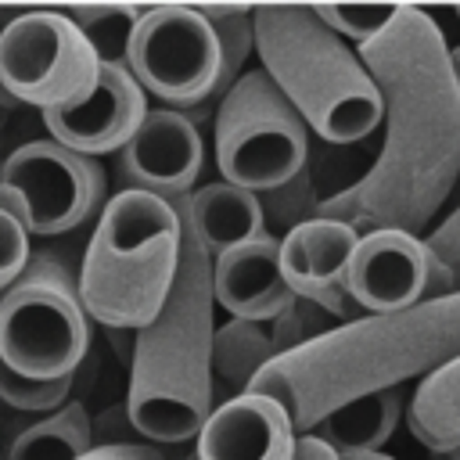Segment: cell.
I'll use <instances>...</instances> for the list:
<instances>
[{"mask_svg": "<svg viewBox=\"0 0 460 460\" xmlns=\"http://www.w3.org/2000/svg\"><path fill=\"white\" fill-rule=\"evenodd\" d=\"M338 320L331 313H323L320 305L313 302H302V298H291V305L284 313H277L270 320V341H273V352L277 356H288V352H298L305 345H313L316 338H323L327 331H334Z\"/></svg>", "mask_w": 460, "mask_h": 460, "instance_id": "obj_25", "label": "cell"}, {"mask_svg": "<svg viewBox=\"0 0 460 460\" xmlns=\"http://www.w3.org/2000/svg\"><path fill=\"white\" fill-rule=\"evenodd\" d=\"M147 115V97L137 86V79L129 75L126 65H101L97 86L90 90L86 101L61 108V111H47L43 126L50 133V140H58L61 147L97 158V155H119L126 147V140L137 133V126Z\"/></svg>", "mask_w": 460, "mask_h": 460, "instance_id": "obj_13", "label": "cell"}, {"mask_svg": "<svg viewBox=\"0 0 460 460\" xmlns=\"http://www.w3.org/2000/svg\"><path fill=\"white\" fill-rule=\"evenodd\" d=\"M313 11L345 43L352 40L356 47H363V43L377 40L392 25V18H395L399 7H385V4H320Z\"/></svg>", "mask_w": 460, "mask_h": 460, "instance_id": "obj_26", "label": "cell"}, {"mask_svg": "<svg viewBox=\"0 0 460 460\" xmlns=\"http://www.w3.org/2000/svg\"><path fill=\"white\" fill-rule=\"evenodd\" d=\"M180 216L144 190H119L104 201L75 277L86 320L108 331L147 327L180 270Z\"/></svg>", "mask_w": 460, "mask_h": 460, "instance_id": "obj_5", "label": "cell"}, {"mask_svg": "<svg viewBox=\"0 0 460 460\" xmlns=\"http://www.w3.org/2000/svg\"><path fill=\"white\" fill-rule=\"evenodd\" d=\"M298 431L288 413L255 392L212 406L198 431V460H291Z\"/></svg>", "mask_w": 460, "mask_h": 460, "instance_id": "obj_15", "label": "cell"}, {"mask_svg": "<svg viewBox=\"0 0 460 460\" xmlns=\"http://www.w3.org/2000/svg\"><path fill=\"white\" fill-rule=\"evenodd\" d=\"M180 216V270L162 313L133 331L126 417L151 442L198 438L212 413V338L216 295L212 255L194 237L180 198L169 201Z\"/></svg>", "mask_w": 460, "mask_h": 460, "instance_id": "obj_3", "label": "cell"}, {"mask_svg": "<svg viewBox=\"0 0 460 460\" xmlns=\"http://www.w3.org/2000/svg\"><path fill=\"white\" fill-rule=\"evenodd\" d=\"M420 241H424V248L453 273V288H456V295H460V205H456L438 226H431Z\"/></svg>", "mask_w": 460, "mask_h": 460, "instance_id": "obj_28", "label": "cell"}, {"mask_svg": "<svg viewBox=\"0 0 460 460\" xmlns=\"http://www.w3.org/2000/svg\"><path fill=\"white\" fill-rule=\"evenodd\" d=\"M449 65H453V75L460 79V47H449Z\"/></svg>", "mask_w": 460, "mask_h": 460, "instance_id": "obj_33", "label": "cell"}, {"mask_svg": "<svg viewBox=\"0 0 460 460\" xmlns=\"http://www.w3.org/2000/svg\"><path fill=\"white\" fill-rule=\"evenodd\" d=\"M406 428L438 456L460 446V356L417 381L406 399Z\"/></svg>", "mask_w": 460, "mask_h": 460, "instance_id": "obj_19", "label": "cell"}, {"mask_svg": "<svg viewBox=\"0 0 460 460\" xmlns=\"http://www.w3.org/2000/svg\"><path fill=\"white\" fill-rule=\"evenodd\" d=\"M359 234L338 219H309L280 237V273L295 298L320 305L338 323L359 320V305L349 298V259Z\"/></svg>", "mask_w": 460, "mask_h": 460, "instance_id": "obj_12", "label": "cell"}, {"mask_svg": "<svg viewBox=\"0 0 460 460\" xmlns=\"http://www.w3.org/2000/svg\"><path fill=\"white\" fill-rule=\"evenodd\" d=\"M212 295L230 320L270 323L291 305V291L280 273V237H255L212 259Z\"/></svg>", "mask_w": 460, "mask_h": 460, "instance_id": "obj_16", "label": "cell"}, {"mask_svg": "<svg viewBox=\"0 0 460 460\" xmlns=\"http://www.w3.org/2000/svg\"><path fill=\"white\" fill-rule=\"evenodd\" d=\"M456 18H460V11H456Z\"/></svg>", "mask_w": 460, "mask_h": 460, "instance_id": "obj_35", "label": "cell"}, {"mask_svg": "<svg viewBox=\"0 0 460 460\" xmlns=\"http://www.w3.org/2000/svg\"><path fill=\"white\" fill-rule=\"evenodd\" d=\"M25 262H29V237L7 212H0V295L22 273Z\"/></svg>", "mask_w": 460, "mask_h": 460, "instance_id": "obj_29", "label": "cell"}, {"mask_svg": "<svg viewBox=\"0 0 460 460\" xmlns=\"http://www.w3.org/2000/svg\"><path fill=\"white\" fill-rule=\"evenodd\" d=\"M201 18L212 25L219 43V83L216 101L244 75V61L255 54V29H252V7L234 4H201Z\"/></svg>", "mask_w": 460, "mask_h": 460, "instance_id": "obj_23", "label": "cell"}, {"mask_svg": "<svg viewBox=\"0 0 460 460\" xmlns=\"http://www.w3.org/2000/svg\"><path fill=\"white\" fill-rule=\"evenodd\" d=\"M180 208H183V216L194 230V237L201 241V248L212 259L266 234L255 194H248L234 183H223V180L205 183L194 194H183Z\"/></svg>", "mask_w": 460, "mask_h": 460, "instance_id": "obj_17", "label": "cell"}, {"mask_svg": "<svg viewBox=\"0 0 460 460\" xmlns=\"http://www.w3.org/2000/svg\"><path fill=\"white\" fill-rule=\"evenodd\" d=\"M255 58L288 104L327 144H356L381 122V93L359 54L313 7H252Z\"/></svg>", "mask_w": 460, "mask_h": 460, "instance_id": "obj_4", "label": "cell"}, {"mask_svg": "<svg viewBox=\"0 0 460 460\" xmlns=\"http://www.w3.org/2000/svg\"><path fill=\"white\" fill-rule=\"evenodd\" d=\"M90 323L72 270L43 252L0 295V363L32 381L72 377L86 356Z\"/></svg>", "mask_w": 460, "mask_h": 460, "instance_id": "obj_6", "label": "cell"}, {"mask_svg": "<svg viewBox=\"0 0 460 460\" xmlns=\"http://www.w3.org/2000/svg\"><path fill=\"white\" fill-rule=\"evenodd\" d=\"M438 460H446V456H438Z\"/></svg>", "mask_w": 460, "mask_h": 460, "instance_id": "obj_36", "label": "cell"}, {"mask_svg": "<svg viewBox=\"0 0 460 460\" xmlns=\"http://www.w3.org/2000/svg\"><path fill=\"white\" fill-rule=\"evenodd\" d=\"M72 385H75V374L58 377V381H32V377H22L0 363V399L11 410H29V413L47 417L72 399Z\"/></svg>", "mask_w": 460, "mask_h": 460, "instance_id": "obj_27", "label": "cell"}, {"mask_svg": "<svg viewBox=\"0 0 460 460\" xmlns=\"http://www.w3.org/2000/svg\"><path fill=\"white\" fill-rule=\"evenodd\" d=\"M291 460H338V453L331 446H323L316 435H298Z\"/></svg>", "mask_w": 460, "mask_h": 460, "instance_id": "obj_31", "label": "cell"}, {"mask_svg": "<svg viewBox=\"0 0 460 460\" xmlns=\"http://www.w3.org/2000/svg\"><path fill=\"white\" fill-rule=\"evenodd\" d=\"M428 248L420 234L370 230L359 234L349 259V298L363 316H385L424 302Z\"/></svg>", "mask_w": 460, "mask_h": 460, "instance_id": "obj_14", "label": "cell"}, {"mask_svg": "<svg viewBox=\"0 0 460 460\" xmlns=\"http://www.w3.org/2000/svg\"><path fill=\"white\" fill-rule=\"evenodd\" d=\"M255 201H259V212H262V230H266L270 237H277V234L284 237L288 230H295V226L316 219L323 198L316 194V183H313L309 165H305V169H302L298 176H291L288 183L255 194Z\"/></svg>", "mask_w": 460, "mask_h": 460, "instance_id": "obj_24", "label": "cell"}, {"mask_svg": "<svg viewBox=\"0 0 460 460\" xmlns=\"http://www.w3.org/2000/svg\"><path fill=\"white\" fill-rule=\"evenodd\" d=\"M97 75V54L61 11H25L0 29V86L43 115L86 101Z\"/></svg>", "mask_w": 460, "mask_h": 460, "instance_id": "obj_9", "label": "cell"}, {"mask_svg": "<svg viewBox=\"0 0 460 460\" xmlns=\"http://www.w3.org/2000/svg\"><path fill=\"white\" fill-rule=\"evenodd\" d=\"M126 68L144 93H155L183 115L216 104L219 43L198 7H144L126 50Z\"/></svg>", "mask_w": 460, "mask_h": 460, "instance_id": "obj_10", "label": "cell"}, {"mask_svg": "<svg viewBox=\"0 0 460 460\" xmlns=\"http://www.w3.org/2000/svg\"><path fill=\"white\" fill-rule=\"evenodd\" d=\"M338 460H395L388 453H338Z\"/></svg>", "mask_w": 460, "mask_h": 460, "instance_id": "obj_32", "label": "cell"}, {"mask_svg": "<svg viewBox=\"0 0 460 460\" xmlns=\"http://www.w3.org/2000/svg\"><path fill=\"white\" fill-rule=\"evenodd\" d=\"M86 449H93L90 413L79 399H68L54 413L18 431L7 449V460H79Z\"/></svg>", "mask_w": 460, "mask_h": 460, "instance_id": "obj_20", "label": "cell"}, {"mask_svg": "<svg viewBox=\"0 0 460 460\" xmlns=\"http://www.w3.org/2000/svg\"><path fill=\"white\" fill-rule=\"evenodd\" d=\"M108 180L97 158L75 155L58 140H29L0 165V212L25 237H61L101 212Z\"/></svg>", "mask_w": 460, "mask_h": 460, "instance_id": "obj_8", "label": "cell"}, {"mask_svg": "<svg viewBox=\"0 0 460 460\" xmlns=\"http://www.w3.org/2000/svg\"><path fill=\"white\" fill-rule=\"evenodd\" d=\"M402 388L370 392L327 413L309 435H316L334 453H381L402 417Z\"/></svg>", "mask_w": 460, "mask_h": 460, "instance_id": "obj_18", "label": "cell"}, {"mask_svg": "<svg viewBox=\"0 0 460 460\" xmlns=\"http://www.w3.org/2000/svg\"><path fill=\"white\" fill-rule=\"evenodd\" d=\"M446 460H460V446H456V449H453V453H449Z\"/></svg>", "mask_w": 460, "mask_h": 460, "instance_id": "obj_34", "label": "cell"}, {"mask_svg": "<svg viewBox=\"0 0 460 460\" xmlns=\"http://www.w3.org/2000/svg\"><path fill=\"white\" fill-rule=\"evenodd\" d=\"M201 133L190 115L176 108H147L137 133L119 151L122 190H144L162 201L190 194L201 172Z\"/></svg>", "mask_w": 460, "mask_h": 460, "instance_id": "obj_11", "label": "cell"}, {"mask_svg": "<svg viewBox=\"0 0 460 460\" xmlns=\"http://www.w3.org/2000/svg\"><path fill=\"white\" fill-rule=\"evenodd\" d=\"M90 43L101 65H126V50L133 40V29L144 14V7L133 4H83L61 11Z\"/></svg>", "mask_w": 460, "mask_h": 460, "instance_id": "obj_22", "label": "cell"}, {"mask_svg": "<svg viewBox=\"0 0 460 460\" xmlns=\"http://www.w3.org/2000/svg\"><path fill=\"white\" fill-rule=\"evenodd\" d=\"M216 165L223 183L248 194L273 190L309 165V126L262 68H244L219 97Z\"/></svg>", "mask_w": 460, "mask_h": 460, "instance_id": "obj_7", "label": "cell"}, {"mask_svg": "<svg viewBox=\"0 0 460 460\" xmlns=\"http://www.w3.org/2000/svg\"><path fill=\"white\" fill-rule=\"evenodd\" d=\"M79 460H165V453L144 442H104L86 449Z\"/></svg>", "mask_w": 460, "mask_h": 460, "instance_id": "obj_30", "label": "cell"}, {"mask_svg": "<svg viewBox=\"0 0 460 460\" xmlns=\"http://www.w3.org/2000/svg\"><path fill=\"white\" fill-rule=\"evenodd\" d=\"M460 356V295L338 323L313 345L270 359L248 392L273 399L298 435L338 406L402 388Z\"/></svg>", "mask_w": 460, "mask_h": 460, "instance_id": "obj_2", "label": "cell"}, {"mask_svg": "<svg viewBox=\"0 0 460 460\" xmlns=\"http://www.w3.org/2000/svg\"><path fill=\"white\" fill-rule=\"evenodd\" d=\"M356 54L381 93L385 144L356 183L320 201L316 216L356 234H417L460 180V79L449 47L431 14L399 7L392 25Z\"/></svg>", "mask_w": 460, "mask_h": 460, "instance_id": "obj_1", "label": "cell"}, {"mask_svg": "<svg viewBox=\"0 0 460 460\" xmlns=\"http://www.w3.org/2000/svg\"><path fill=\"white\" fill-rule=\"evenodd\" d=\"M270 359H277V352H273V341H270L262 323L226 320L223 327H216V338H212V381L219 377L234 395L248 392V385L259 377V370Z\"/></svg>", "mask_w": 460, "mask_h": 460, "instance_id": "obj_21", "label": "cell"}]
</instances>
